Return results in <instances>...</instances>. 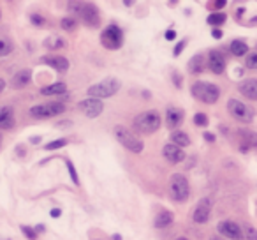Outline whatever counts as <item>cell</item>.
<instances>
[{"label":"cell","mask_w":257,"mask_h":240,"mask_svg":"<svg viewBox=\"0 0 257 240\" xmlns=\"http://www.w3.org/2000/svg\"><path fill=\"white\" fill-rule=\"evenodd\" d=\"M175 37H176L175 30H168V32H166V39L168 41H175Z\"/></svg>","instance_id":"obj_38"},{"label":"cell","mask_w":257,"mask_h":240,"mask_svg":"<svg viewBox=\"0 0 257 240\" xmlns=\"http://www.w3.org/2000/svg\"><path fill=\"white\" fill-rule=\"evenodd\" d=\"M113 240H121L120 235H113Z\"/></svg>","instance_id":"obj_45"},{"label":"cell","mask_w":257,"mask_h":240,"mask_svg":"<svg viewBox=\"0 0 257 240\" xmlns=\"http://www.w3.org/2000/svg\"><path fill=\"white\" fill-rule=\"evenodd\" d=\"M215 8H217V9H222V8H225V2H224V0H218V2H215Z\"/></svg>","instance_id":"obj_42"},{"label":"cell","mask_w":257,"mask_h":240,"mask_svg":"<svg viewBox=\"0 0 257 240\" xmlns=\"http://www.w3.org/2000/svg\"><path fill=\"white\" fill-rule=\"evenodd\" d=\"M227 110L232 117L238 120V122H243V124H248L253 120V111L250 106L243 104L241 101H236V99H231L227 103Z\"/></svg>","instance_id":"obj_8"},{"label":"cell","mask_w":257,"mask_h":240,"mask_svg":"<svg viewBox=\"0 0 257 240\" xmlns=\"http://www.w3.org/2000/svg\"><path fill=\"white\" fill-rule=\"evenodd\" d=\"M190 194L189 180L182 173H175L169 179V196L175 201H185Z\"/></svg>","instance_id":"obj_5"},{"label":"cell","mask_w":257,"mask_h":240,"mask_svg":"<svg viewBox=\"0 0 257 240\" xmlns=\"http://www.w3.org/2000/svg\"><path fill=\"white\" fill-rule=\"evenodd\" d=\"M65 165H67V170H69V173H71V180H72V182H74L76 184V186H78V184H79V179H78V173H76V170H74V166H72L71 165V163H65Z\"/></svg>","instance_id":"obj_34"},{"label":"cell","mask_w":257,"mask_h":240,"mask_svg":"<svg viewBox=\"0 0 257 240\" xmlns=\"http://www.w3.org/2000/svg\"><path fill=\"white\" fill-rule=\"evenodd\" d=\"M204 140H206V141H215V134H211V133H204Z\"/></svg>","instance_id":"obj_40"},{"label":"cell","mask_w":257,"mask_h":240,"mask_svg":"<svg viewBox=\"0 0 257 240\" xmlns=\"http://www.w3.org/2000/svg\"><path fill=\"white\" fill-rule=\"evenodd\" d=\"M203 62H204L203 55L201 53L194 55V57L189 60V65H187V69H189L190 74H199V72L203 71Z\"/></svg>","instance_id":"obj_23"},{"label":"cell","mask_w":257,"mask_h":240,"mask_svg":"<svg viewBox=\"0 0 257 240\" xmlns=\"http://www.w3.org/2000/svg\"><path fill=\"white\" fill-rule=\"evenodd\" d=\"M231 53L234 55V57H243V55L248 53V44L239 39H234L231 43Z\"/></svg>","instance_id":"obj_25"},{"label":"cell","mask_w":257,"mask_h":240,"mask_svg":"<svg viewBox=\"0 0 257 240\" xmlns=\"http://www.w3.org/2000/svg\"><path fill=\"white\" fill-rule=\"evenodd\" d=\"M210 214H211V201L208 200V198H203V200L197 203L196 210H194V221H196L197 224H204V222H208V219H210Z\"/></svg>","instance_id":"obj_12"},{"label":"cell","mask_w":257,"mask_h":240,"mask_svg":"<svg viewBox=\"0 0 257 240\" xmlns=\"http://www.w3.org/2000/svg\"><path fill=\"white\" fill-rule=\"evenodd\" d=\"M22 231L25 233V236H27V238H29V240H36V238H37L36 229L29 228V226H22Z\"/></svg>","instance_id":"obj_33"},{"label":"cell","mask_w":257,"mask_h":240,"mask_svg":"<svg viewBox=\"0 0 257 240\" xmlns=\"http://www.w3.org/2000/svg\"><path fill=\"white\" fill-rule=\"evenodd\" d=\"M239 92L250 101H257V79L248 78L243 83H239Z\"/></svg>","instance_id":"obj_18"},{"label":"cell","mask_w":257,"mask_h":240,"mask_svg":"<svg viewBox=\"0 0 257 240\" xmlns=\"http://www.w3.org/2000/svg\"><path fill=\"white\" fill-rule=\"evenodd\" d=\"M178 240H189V238H178Z\"/></svg>","instance_id":"obj_48"},{"label":"cell","mask_w":257,"mask_h":240,"mask_svg":"<svg viewBox=\"0 0 257 240\" xmlns=\"http://www.w3.org/2000/svg\"><path fill=\"white\" fill-rule=\"evenodd\" d=\"M4 89H6V82H4L2 78H0V92H2Z\"/></svg>","instance_id":"obj_44"},{"label":"cell","mask_w":257,"mask_h":240,"mask_svg":"<svg viewBox=\"0 0 257 240\" xmlns=\"http://www.w3.org/2000/svg\"><path fill=\"white\" fill-rule=\"evenodd\" d=\"M58 215H62V210L60 208H53L51 210V217H58Z\"/></svg>","instance_id":"obj_41"},{"label":"cell","mask_w":257,"mask_h":240,"mask_svg":"<svg viewBox=\"0 0 257 240\" xmlns=\"http://www.w3.org/2000/svg\"><path fill=\"white\" fill-rule=\"evenodd\" d=\"M194 124L199 127H206L210 122H208V117L204 113H196L194 115Z\"/></svg>","instance_id":"obj_30"},{"label":"cell","mask_w":257,"mask_h":240,"mask_svg":"<svg viewBox=\"0 0 257 240\" xmlns=\"http://www.w3.org/2000/svg\"><path fill=\"white\" fill-rule=\"evenodd\" d=\"M0 145H2V136H0Z\"/></svg>","instance_id":"obj_47"},{"label":"cell","mask_w":257,"mask_h":240,"mask_svg":"<svg viewBox=\"0 0 257 240\" xmlns=\"http://www.w3.org/2000/svg\"><path fill=\"white\" fill-rule=\"evenodd\" d=\"M246 67H248V69H255L257 67V53H255V51L248 53V57H246Z\"/></svg>","instance_id":"obj_32"},{"label":"cell","mask_w":257,"mask_h":240,"mask_svg":"<svg viewBox=\"0 0 257 240\" xmlns=\"http://www.w3.org/2000/svg\"><path fill=\"white\" fill-rule=\"evenodd\" d=\"M192 96L197 101H203L206 104H215L220 97V89L213 83H206V82H196L190 89Z\"/></svg>","instance_id":"obj_4"},{"label":"cell","mask_w":257,"mask_h":240,"mask_svg":"<svg viewBox=\"0 0 257 240\" xmlns=\"http://www.w3.org/2000/svg\"><path fill=\"white\" fill-rule=\"evenodd\" d=\"M114 136H116V140L120 141L127 150L134 152V154L143 152V141H141L136 134L131 133V129H127V127L116 126L114 127Z\"/></svg>","instance_id":"obj_6"},{"label":"cell","mask_w":257,"mask_h":240,"mask_svg":"<svg viewBox=\"0 0 257 240\" xmlns=\"http://www.w3.org/2000/svg\"><path fill=\"white\" fill-rule=\"evenodd\" d=\"M166 122H168L169 129L178 127L183 122V110H180L176 106H169L168 111H166Z\"/></svg>","instance_id":"obj_16"},{"label":"cell","mask_w":257,"mask_h":240,"mask_svg":"<svg viewBox=\"0 0 257 240\" xmlns=\"http://www.w3.org/2000/svg\"><path fill=\"white\" fill-rule=\"evenodd\" d=\"M65 90H67L65 83L58 82V83H53V85L43 87L41 94H43V96H60V94H65Z\"/></svg>","instance_id":"obj_21"},{"label":"cell","mask_w":257,"mask_h":240,"mask_svg":"<svg viewBox=\"0 0 257 240\" xmlns=\"http://www.w3.org/2000/svg\"><path fill=\"white\" fill-rule=\"evenodd\" d=\"M171 143L176 145V147H189L190 145V138L187 136V133H183V131H173L171 134Z\"/></svg>","instance_id":"obj_24"},{"label":"cell","mask_w":257,"mask_h":240,"mask_svg":"<svg viewBox=\"0 0 257 240\" xmlns=\"http://www.w3.org/2000/svg\"><path fill=\"white\" fill-rule=\"evenodd\" d=\"M100 43L106 50H118L123 44V32L120 27L107 25L100 34Z\"/></svg>","instance_id":"obj_7"},{"label":"cell","mask_w":257,"mask_h":240,"mask_svg":"<svg viewBox=\"0 0 257 240\" xmlns=\"http://www.w3.org/2000/svg\"><path fill=\"white\" fill-rule=\"evenodd\" d=\"M15 127V111L9 106L0 108V129H13Z\"/></svg>","instance_id":"obj_17"},{"label":"cell","mask_w":257,"mask_h":240,"mask_svg":"<svg viewBox=\"0 0 257 240\" xmlns=\"http://www.w3.org/2000/svg\"><path fill=\"white\" fill-rule=\"evenodd\" d=\"M13 51V44L8 39H0V57H6Z\"/></svg>","instance_id":"obj_28"},{"label":"cell","mask_w":257,"mask_h":240,"mask_svg":"<svg viewBox=\"0 0 257 240\" xmlns=\"http://www.w3.org/2000/svg\"><path fill=\"white\" fill-rule=\"evenodd\" d=\"M69 9L74 13H78L79 18L83 20V23L92 29L99 27L100 23V15H99V9H97L95 4H85V2H71L69 4Z\"/></svg>","instance_id":"obj_2"},{"label":"cell","mask_w":257,"mask_h":240,"mask_svg":"<svg viewBox=\"0 0 257 240\" xmlns=\"http://www.w3.org/2000/svg\"><path fill=\"white\" fill-rule=\"evenodd\" d=\"M41 62L53 67L58 72H65L69 69V60L65 57H62V55H46V57L41 58Z\"/></svg>","instance_id":"obj_14"},{"label":"cell","mask_w":257,"mask_h":240,"mask_svg":"<svg viewBox=\"0 0 257 240\" xmlns=\"http://www.w3.org/2000/svg\"><path fill=\"white\" fill-rule=\"evenodd\" d=\"M120 87H121V83H120V79H116V78H106V79H102L100 83H95V85H92V87H88V96L92 97V99H106V97H111V96H114V94L120 90Z\"/></svg>","instance_id":"obj_3"},{"label":"cell","mask_w":257,"mask_h":240,"mask_svg":"<svg viewBox=\"0 0 257 240\" xmlns=\"http://www.w3.org/2000/svg\"><path fill=\"white\" fill-rule=\"evenodd\" d=\"M162 154H164V157L168 159L171 165H178V163H182L183 159H185V152H183L180 147H176V145H173V143L166 145V147L162 148Z\"/></svg>","instance_id":"obj_15"},{"label":"cell","mask_w":257,"mask_h":240,"mask_svg":"<svg viewBox=\"0 0 257 240\" xmlns=\"http://www.w3.org/2000/svg\"><path fill=\"white\" fill-rule=\"evenodd\" d=\"M211 36H213L215 39H220V37H222V30H218V29H213V32H211Z\"/></svg>","instance_id":"obj_39"},{"label":"cell","mask_w":257,"mask_h":240,"mask_svg":"<svg viewBox=\"0 0 257 240\" xmlns=\"http://www.w3.org/2000/svg\"><path fill=\"white\" fill-rule=\"evenodd\" d=\"M67 145V140L65 138H60V140H55L51 143H46V150H57V148H62Z\"/></svg>","instance_id":"obj_29"},{"label":"cell","mask_w":257,"mask_h":240,"mask_svg":"<svg viewBox=\"0 0 257 240\" xmlns=\"http://www.w3.org/2000/svg\"><path fill=\"white\" fill-rule=\"evenodd\" d=\"M65 108L62 103H46V104H37L30 110V115L34 118H53L57 115L64 113Z\"/></svg>","instance_id":"obj_9"},{"label":"cell","mask_w":257,"mask_h":240,"mask_svg":"<svg viewBox=\"0 0 257 240\" xmlns=\"http://www.w3.org/2000/svg\"><path fill=\"white\" fill-rule=\"evenodd\" d=\"M218 233L224 235V236H227V238H231V240H241L243 238L241 228L232 221H222L220 224H218Z\"/></svg>","instance_id":"obj_11"},{"label":"cell","mask_w":257,"mask_h":240,"mask_svg":"<svg viewBox=\"0 0 257 240\" xmlns=\"http://www.w3.org/2000/svg\"><path fill=\"white\" fill-rule=\"evenodd\" d=\"M60 25H62V29H64V30H67V32H72V30L76 29V20L74 18H64Z\"/></svg>","instance_id":"obj_31"},{"label":"cell","mask_w":257,"mask_h":240,"mask_svg":"<svg viewBox=\"0 0 257 240\" xmlns=\"http://www.w3.org/2000/svg\"><path fill=\"white\" fill-rule=\"evenodd\" d=\"M78 110L81 111V113H85L88 118H95V117H99V115L102 113L104 104L100 103L99 99H92V97H88V99L79 101Z\"/></svg>","instance_id":"obj_10"},{"label":"cell","mask_w":257,"mask_h":240,"mask_svg":"<svg viewBox=\"0 0 257 240\" xmlns=\"http://www.w3.org/2000/svg\"><path fill=\"white\" fill-rule=\"evenodd\" d=\"M208 65H210V71L213 74H222L225 71V58L220 51L213 50L208 55Z\"/></svg>","instance_id":"obj_13"},{"label":"cell","mask_w":257,"mask_h":240,"mask_svg":"<svg viewBox=\"0 0 257 240\" xmlns=\"http://www.w3.org/2000/svg\"><path fill=\"white\" fill-rule=\"evenodd\" d=\"M246 238L248 240H257V235H255V229L246 226Z\"/></svg>","instance_id":"obj_37"},{"label":"cell","mask_w":257,"mask_h":240,"mask_svg":"<svg viewBox=\"0 0 257 240\" xmlns=\"http://www.w3.org/2000/svg\"><path fill=\"white\" fill-rule=\"evenodd\" d=\"M44 46H46L48 50H60V48L65 46V41L60 39V37H57V36H51L44 41Z\"/></svg>","instance_id":"obj_26"},{"label":"cell","mask_w":257,"mask_h":240,"mask_svg":"<svg viewBox=\"0 0 257 240\" xmlns=\"http://www.w3.org/2000/svg\"><path fill=\"white\" fill-rule=\"evenodd\" d=\"M210 240H220V238H218V236H213V238H210Z\"/></svg>","instance_id":"obj_46"},{"label":"cell","mask_w":257,"mask_h":240,"mask_svg":"<svg viewBox=\"0 0 257 240\" xmlns=\"http://www.w3.org/2000/svg\"><path fill=\"white\" fill-rule=\"evenodd\" d=\"M30 22L36 23L37 27H41V25H44V23H46V22H44V18H41L39 15H32V16H30Z\"/></svg>","instance_id":"obj_36"},{"label":"cell","mask_w":257,"mask_h":240,"mask_svg":"<svg viewBox=\"0 0 257 240\" xmlns=\"http://www.w3.org/2000/svg\"><path fill=\"white\" fill-rule=\"evenodd\" d=\"M175 82H176V85H178V87H182V82H180V74H178V72H175Z\"/></svg>","instance_id":"obj_43"},{"label":"cell","mask_w":257,"mask_h":240,"mask_svg":"<svg viewBox=\"0 0 257 240\" xmlns=\"http://www.w3.org/2000/svg\"><path fill=\"white\" fill-rule=\"evenodd\" d=\"M239 138H241V145H239V150L241 152H248V148H252L255 145V138H253V133L252 131H243L239 129L238 131Z\"/></svg>","instance_id":"obj_20"},{"label":"cell","mask_w":257,"mask_h":240,"mask_svg":"<svg viewBox=\"0 0 257 240\" xmlns=\"http://www.w3.org/2000/svg\"><path fill=\"white\" fill-rule=\"evenodd\" d=\"M185 46H187V41H185V39H183V41H180V43L175 46V57H180V53H182V51H183V48H185Z\"/></svg>","instance_id":"obj_35"},{"label":"cell","mask_w":257,"mask_h":240,"mask_svg":"<svg viewBox=\"0 0 257 240\" xmlns=\"http://www.w3.org/2000/svg\"><path fill=\"white\" fill-rule=\"evenodd\" d=\"M161 127V113L155 110H148L134 118V129L140 134H152Z\"/></svg>","instance_id":"obj_1"},{"label":"cell","mask_w":257,"mask_h":240,"mask_svg":"<svg viewBox=\"0 0 257 240\" xmlns=\"http://www.w3.org/2000/svg\"><path fill=\"white\" fill-rule=\"evenodd\" d=\"M175 221V215H173V212L169 210H162L161 214L155 217V228H166V226H169L171 222Z\"/></svg>","instance_id":"obj_22"},{"label":"cell","mask_w":257,"mask_h":240,"mask_svg":"<svg viewBox=\"0 0 257 240\" xmlns=\"http://www.w3.org/2000/svg\"><path fill=\"white\" fill-rule=\"evenodd\" d=\"M30 79H32V72H30L29 69H23V71H18L15 76H13L11 87L13 89H23V87L29 85Z\"/></svg>","instance_id":"obj_19"},{"label":"cell","mask_w":257,"mask_h":240,"mask_svg":"<svg viewBox=\"0 0 257 240\" xmlns=\"http://www.w3.org/2000/svg\"><path fill=\"white\" fill-rule=\"evenodd\" d=\"M225 20H227V16H225L224 13H211L206 22L210 23L211 27H218V25H222V23H225Z\"/></svg>","instance_id":"obj_27"}]
</instances>
